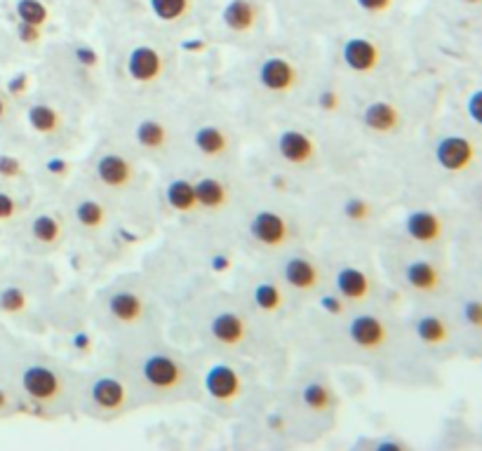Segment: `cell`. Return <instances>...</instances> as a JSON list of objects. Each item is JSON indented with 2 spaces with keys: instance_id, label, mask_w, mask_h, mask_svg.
<instances>
[{
  "instance_id": "6da1fadb",
  "label": "cell",
  "mask_w": 482,
  "mask_h": 451,
  "mask_svg": "<svg viewBox=\"0 0 482 451\" xmlns=\"http://www.w3.org/2000/svg\"><path fill=\"white\" fill-rule=\"evenodd\" d=\"M129 384L158 400L186 398L193 391V371L177 353L144 348L129 357Z\"/></svg>"
},
{
  "instance_id": "7a4b0ae2",
  "label": "cell",
  "mask_w": 482,
  "mask_h": 451,
  "mask_svg": "<svg viewBox=\"0 0 482 451\" xmlns=\"http://www.w3.org/2000/svg\"><path fill=\"white\" fill-rule=\"evenodd\" d=\"M81 402L92 416L116 418L135 407V391L125 377L97 371L82 385Z\"/></svg>"
},
{
  "instance_id": "3957f363",
  "label": "cell",
  "mask_w": 482,
  "mask_h": 451,
  "mask_svg": "<svg viewBox=\"0 0 482 451\" xmlns=\"http://www.w3.org/2000/svg\"><path fill=\"white\" fill-rule=\"evenodd\" d=\"M17 381L24 398L41 409H59L68 398L66 374L48 360H31L24 364Z\"/></svg>"
},
{
  "instance_id": "277c9868",
  "label": "cell",
  "mask_w": 482,
  "mask_h": 451,
  "mask_svg": "<svg viewBox=\"0 0 482 451\" xmlns=\"http://www.w3.org/2000/svg\"><path fill=\"white\" fill-rule=\"evenodd\" d=\"M257 82L268 95L287 97L299 88L301 71L292 59H287L283 54H268L259 61Z\"/></svg>"
},
{
  "instance_id": "5b68a950",
  "label": "cell",
  "mask_w": 482,
  "mask_h": 451,
  "mask_svg": "<svg viewBox=\"0 0 482 451\" xmlns=\"http://www.w3.org/2000/svg\"><path fill=\"white\" fill-rule=\"evenodd\" d=\"M346 338L361 353L384 351L391 341V330L386 320L377 313H354L346 317Z\"/></svg>"
},
{
  "instance_id": "8992f818",
  "label": "cell",
  "mask_w": 482,
  "mask_h": 451,
  "mask_svg": "<svg viewBox=\"0 0 482 451\" xmlns=\"http://www.w3.org/2000/svg\"><path fill=\"white\" fill-rule=\"evenodd\" d=\"M250 237L264 250L278 252L292 240V223L276 209H259L250 219Z\"/></svg>"
},
{
  "instance_id": "52a82bcc",
  "label": "cell",
  "mask_w": 482,
  "mask_h": 451,
  "mask_svg": "<svg viewBox=\"0 0 482 451\" xmlns=\"http://www.w3.org/2000/svg\"><path fill=\"white\" fill-rule=\"evenodd\" d=\"M276 153L290 167L308 169L318 162V144L304 129L287 128L276 135Z\"/></svg>"
},
{
  "instance_id": "ba28073f",
  "label": "cell",
  "mask_w": 482,
  "mask_h": 451,
  "mask_svg": "<svg viewBox=\"0 0 482 451\" xmlns=\"http://www.w3.org/2000/svg\"><path fill=\"white\" fill-rule=\"evenodd\" d=\"M433 155L440 169H445L449 175H463L476 165L478 146L469 136L445 135L435 144Z\"/></svg>"
},
{
  "instance_id": "9c48e42d",
  "label": "cell",
  "mask_w": 482,
  "mask_h": 451,
  "mask_svg": "<svg viewBox=\"0 0 482 451\" xmlns=\"http://www.w3.org/2000/svg\"><path fill=\"white\" fill-rule=\"evenodd\" d=\"M243 374L233 364L214 362L203 374V393L219 404H233L243 395Z\"/></svg>"
},
{
  "instance_id": "30bf717a",
  "label": "cell",
  "mask_w": 482,
  "mask_h": 451,
  "mask_svg": "<svg viewBox=\"0 0 482 451\" xmlns=\"http://www.w3.org/2000/svg\"><path fill=\"white\" fill-rule=\"evenodd\" d=\"M280 280L290 290L299 292V294H311L323 283V270L311 256L292 254L280 261Z\"/></svg>"
},
{
  "instance_id": "8fae6325",
  "label": "cell",
  "mask_w": 482,
  "mask_h": 451,
  "mask_svg": "<svg viewBox=\"0 0 482 451\" xmlns=\"http://www.w3.org/2000/svg\"><path fill=\"white\" fill-rule=\"evenodd\" d=\"M95 175L97 182L102 183L104 189L128 191L135 186L136 169L128 155L116 153V151H106V153L97 158Z\"/></svg>"
},
{
  "instance_id": "7c38bea8",
  "label": "cell",
  "mask_w": 482,
  "mask_h": 451,
  "mask_svg": "<svg viewBox=\"0 0 482 451\" xmlns=\"http://www.w3.org/2000/svg\"><path fill=\"white\" fill-rule=\"evenodd\" d=\"M104 308H106V315L116 324L135 327V324L144 323V317L149 313V303L139 292L120 287V290L109 292V297L104 301Z\"/></svg>"
},
{
  "instance_id": "4fadbf2b",
  "label": "cell",
  "mask_w": 482,
  "mask_h": 451,
  "mask_svg": "<svg viewBox=\"0 0 482 451\" xmlns=\"http://www.w3.org/2000/svg\"><path fill=\"white\" fill-rule=\"evenodd\" d=\"M334 294L346 303V306H362L367 299L372 297V277L358 266H339L334 270L332 277Z\"/></svg>"
},
{
  "instance_id": "5bb4252c",
  "label": "cell",
  "mask_w": 482,
  "mask_h": 451,
  "mask_svg": "<svg viewBox=\"0 0 482 451\" xmlns=\"http://www.w3.org/2000/svg\"><path fill=\"white\" fill-rule=\"evenodd\" d=\"M402 226H405V236L412 243L422 245V247H435L445 237V222H442V216L438 212H433V209H412L405 216Z\"/></svg>"
},
{
  "instance_id": "9a60e30c",
  "label": "cell",
  "mask_w": 482,
  "mask_h": 451,
  "mask_svg": "<svg viewBox=\"0 0 482 451\" xmlns=\"http://www.w3.org/2000/svg\"><path fill=\"white\" fill-rule=\"evenodd\" d=\"M163 71L165 59L156 48H151V45H136V48H132L128 52L125 74L136 85H153L156 81H160Z\"/></svg>"
},
{
  "instance_id": "2e32d148",
  "label": "cell",
  "mask_w": 482,
  "mask_h": 451,
  "mask_svg": "<svg viewBox=\"0 0 482 451\" xmlns=\"http://www.w3.org/2000/svg\"><path fill=\"white\" fill-rule=\"evenodd\" d=\"M402 283L408 290L422 297H433L442 287L440 266L431 259H409L402 266Z\"/></svg>"
},
{
  "instance_id": "e0dca14e",
  "label": "cell",
  "mask_w": 482,
  "mask_h": 451,
  "mask_svg": "<svg viewBox=\"0 0 482 451\" xmlns=\"http://www.w3.org/2000/svg\"><path fill=\"white\" fill-rule=\"evenodd\" d=\"M341 59L346 64L348 71L354 74H374L381 64V50L379 45L369 38H362V35H355V38H348L341 48Z\"/></svg>"
},
{
  "instance_id": "ac0fdd59",
  "label": "cell",
  "mask_w": 482,
  "mask_h": 451,
  "mask_svg": "<svg viewBox=\"0 0 482 451\" xmlns=\"http://www.w3.org/2000/svg\"><path fill=\"white\" fill-rule=\"evenodd\" d=\"M412 331L416 341L426 348H442L452 341V323L442 313L424 310L412 317Z\"/></svg>"
},
{
  "instance_id": "d6986e66",
  "label": "cell",
  "mask_w": 482,
  "mask_h": 451,
  "mask_svg": "<svg viewBox=\"0 0 482 451\" xmlns=\"http://www.w3.org/2000/svg\"><path fill=\"white\" fill-rule=\"evenodd\" d=\"M247 320L238 310H219L210 320V337L224 348H238L247 338Z\"/></svg>"
},
{
  "instance_id": "ffe728a7",
  "label": "cell",
  "mask_w": 482,
  "mask_h": 451,
  "mask_svg": "<svg viewBox=\"0 0 482 451\" xmlns=\"http://www.w3.org/2000/svg\"><path fill=\"white\" fill-rule=\"evenodd\" d=\"M362 125L374 135H393L402 125L400 108L384 99L369 101L362 108Z\"/></svg>"
},
{
  "instance_id": "44dd1931",
  "label": "cell",
  "mask_w": 482,
  "mask_h": 451,
  "mask_svg": "<svg viewBox=\"0 0 482 451\" xmlns=\"http://www.w3.org/2000/svg\"><path fill=\"white\" fill-rule=\"evenodd\" d=\"M299 400L304 404L306 411H311L315 416H325V414H332L334 407H337V395L325 381L320 378H311L301 385Z\"/></svg>"
},
{
  "instance_id": "7402d4cb",
  "label": "cell",
  "mask_w": 482,
  "mask_h": 451,
  "mask_svg": "<svg viewBox=\"0 0 482 451\" xmlns=\"http://www.w3.org/2000/svg\"><path fill=\"white\" fill-rule=\"evenodd\" d=\"M135 139L139 149L149 153H165L170 149V128L158 118H144L135 128Z\"/></svg>"
},
{
  "instance_id": "603a6c76",
  "label": "cell",
  "mask_w": 482,
  "mask_h": 451,
  "mask_svg": "<svg viewBox=\"0 0 482 451\" xmlns=\"http://www.w3.org/2000/svg\"><path fill=\"white\" fill-rule=\"evenodd\" d=\"M259 19V10L252 0H229L222 12V21L231 34H247Z\"/></svg>"
},
{
  "instance_id": "cb8c5ba5",
  "label": "cell",
  "mask_w": 482,
  "mask_h": 451,
  "mask_svg": "<svg viewBox=\"0 0 482 451\" xmlns=\"http://www.w3.org/2000/svg\"><path fill=\"white\" fill-rule=\"evenodd\" d=\"M193 146L200 155L205 158H212L217 160L222 155L229 153L231 149V142H229V135L226 129H222L219 125H200L193 135Z\"/></svg>"
},
{
  "instance_id": "d4e9b609",
  "label": "cell",
  "mask_w": 482,
  "mask_h": 451,
  "mask_svg": "<svg viewBox=\"0 0 482 451\" xmlns=\"http://www.w3.org/2000/svg\"><path fill=\"white\" fill-rule=\"evenodd\" d=\"M196 186L198 207L205 212H219L229 205V186L217 176H200L193 182Z\"/></svg>"
},
{
  "instance_id": "484cf974",
  "label": "cell",
  "mask_w": 482,
  "mask_h": 451,
  "mask_svg": "<svg viewBox=\"0 0 482 451\" xmlns=\"http://www.w3.org/2000/svg\"><path fill=\"white\" fill-rule=\"evenodd\" d=\"M165 205L179 214H193V212H200L196 198V186L190 179H172L167 186L163 189Z\"/></svg>"
},
{
  "instance_id": "4316f807",
  "label": "cell",
  "mask_w": 482,
  "mask_h": 451,
  "mask_svg": "<svg viewBox=\"0 0 482 451\" xmlns=\"http://www.w3.org/2000/svg\"><path fill=\"white\" fill-rule=\"evenodd\" d=\"M252 303L257 306V310L266 313V315H273V313H278L285 306V292H283V287L278 283H273V280H259L252 287Z\"/></svg>"
},
{
  "instance_id": "83f0119b",
  "label": "cell",
  "mask_w": 482,
  "mask_h": 451,
  "mask_svg": "<svg viewBox=\"0 0 482 451\" xmlns=\"http://www.w3.org/2000/svg\"><path fill=\"white\" fill-rule=\"evenodd\" d=\"M74 219L75 223L85 230H102L106 226V207L95 198H82L74 205Z\"/></svg>"
},
{
  "instance_id": "f1b7e54d",
  "label": "cell",
  "mask_w": 482,
  "mask_h": 451,
  "mask_svg": "<svg viewBox=\"0 0 482 451\" xmlns=\"http://www.w3.org/2000/svg\"><path fill=\"white\" fill-rule=\"evenodd\" d=\"M27 121L31 125V129L43 136H52L61 129V113L55 106H50V104H34V106H28Z\"/></svg>"
},
{
  "instance_id": "f546056e",
  "label": "cell",
  "mask_w": 482,
  "mask_h": 451,
  "mask_svg": "<svg viewBox=\"0 0 482 451\" xmlns=\"http://www.w3.org/2000/svg\"><path fill=\"white\" fill-rule=\"evenodd\" d=\"M64 226L57 216L52 214H38L31 222V237L41 245H57L61 240Z\"/></svg>"
},
{
  "instance_id": "4dcf8cb0",
  "label": "cell",
  "mask_w": 482,
  "mask_h": 451,
  "mask_svg": "<svg viewBox=\"0 0 482 451\" xmlns=\"http://www.w3.org/2000/svg\"><path fill=\"white\" fill-rule=\"evenodd\" d=\"M151 12L160 21H179L190 10V0H149Z\"/></svg>"
},
{
  "instance_id": "1f68e13d",
  "label": "cell",
  "mask_w": 482,
  "mask_h": 451,
  "mask_svg": "<svg viewBox=\"0 0 482 451\" xmlns=\"http://www.w3.org/2000/svg\"><path fill=\"white\" fill-rule=\"evenodd\" d=\"M17 17H19L21 24H31V27L41 28L45 21H48V7L43 5L41 0H17Z\"/></svg>"
},
{
  "instance_id": "d6a6232c",
  "label": "cell",
  "mask_w": 482,
  "mask_h": 451,
  "mask_svg": "<svg viewBox=\"0 0 482 451\" xmlns=\"http://www.w3.org/2000/svg\"><path fill=\"white\" fill-rule=\"evenodd\" d=\"M27 308V294L19 287H5L0 292V310L7 315H17Z\"/></svg>"
},
{
  "instance_id": "836d02e7",
  "label": "cell",
  "mask_w": 482,
  "mask_h": 451,
  "mask_svg": "<svg viewBox=\"0 0 482 451\" xmlns=\"http://www.w3.org/2000/svg\"><path fill=\"white\" fill-rule=\"evenodd\" d=\"M344 214H346L348 222L367 223L372 219L374 207L367 200H362V198H348V200L344 202Z\"/></svg>"
},
{
  "instance_id": "e575fe53",
  "label": "cell",
  "mask_w": 482,
  "mask_h": 451,
  "mask_svg": "<svg viewBox=\"0 0 482 451\" xmlns=\"http://www.w3.org/2000/svg\"><path fill=\"white\" fill-rule=\"evenodd\" d=\"M480 303L476 299H466L462 306V320L463 324H469L473 330H480Z\"/></svg>"
},
{
  "instance_id": "d590c367",
  "label": "cell",
  "mask_w": 482,
  "mask_h": 451,
  "mask_svg": "<svg viewBox=\"0 0 482 451\" xmlns=\"http://www.w3.org/2000/svg\"><path fill=\"white\" fill-rule=\"evenodd\" d=\"M320 308L325 310V313H330V315H346V303L341 301L339 297H337V294H323V297H320Z\"/></svg>"
},
{
  "instance_id": "8d00e7d4",
  "label": "cell",
  "mask_w": 482,
  "mask_h": 451,
  "mask_svg": "<svg viewBox=\"0 0 482 451\" xmlns=\"http://www.w3.org/2000/svg\"><path fill=\"white\" fill-rule=\"evenodd\" d=\"M466 113H469V118L473 121V125H476V128H480V122H482V95H480V89L470 92L469 99H466Z\"/></svg>"
},
{
  "instance_id": "74e56055",
  "label": "cell",
  "mask_w": 482,
  "mask_h": 451,
  "mask_svg": "<svg viewBox=\"0 0 482 451\" xmlns=\"http://www.w3.org/2000/svg\"><path fill=\"white\" fill-rule=\"evenodd\" d=\"M17 212H19V202L5 191H0V222H10Z\"/></svg>"
},
{
  "instance_id": "f35d334b",
  "label": "cell",
  "mask_w": 482,
  "mask_h": 451,
  "mask_svg": "<svg viewBox=\"0 0 482 451\" xmlns=\"http://www.w3.org/2000/svg\"><path fill=\"white\" fill-rule=\"evenodd\" d=\"M74 59L78 61L81 66L92 68V66H97L99 57H97V52L89 48V45H78V48H74Z\"/></svg>"
},
{
  "instance_id": "ab89813d",
  "label": "cell",
  "mask_w": 482,
  "mask_h": 451,
  "mask_svg": "<svg viewBox=\"0 0 482 451\" xmlns=\"http://www.w3.org/2000/svg\"><path fill=\"white\" fill-rule=\"evenodd\" d=\"M355 5L369 14H384L393 7V0H355Z\"/></svg>"
},
{
  "instance_id": "60d3db41",
  "label": "cell",
  "mask_w": 482,
  "mask_h": 451,
  "mask_svg": "<svg viewBox=\"0 0 482 451\" xmlns=\"http://www.w3.org/2000/svg\"><path fill=\"white\" fill-rule=\"evenodd\" d=\"M318 104L325 113H334V111L339 108V92H337V89H327V92L320 95Z\"/></svg>"
},
{
  "instance_id": "b9f144b4",
  "label": "cell",
  "mask_w": 482,
  "mask_h": 451,
  "mask_svg": "<svg viewBox=\"0 0 482 451\" xmlns=\"http://www.w3.org/2000/svg\"><path fill=\"white\" fill-rule=\"evenodd\" d=\"M0 175L7 176V179L19 176L21 175L19 160H14V158H10V155H3V158H0Z\"/></svg>"
},
{
  "instance_id": "7bdbcfd3",
  "label": "cell",
  "mask_w": 482,
  "mask_h": 451,
  "mask_svg": "<svg viewBox=\"0 0 482 451\" xmlns=\"http://www.w3.org/2000/svg\"><path fill=\"white\" fill-rule=\"evenodd\" d=\"M19 35L24 43H38V38H41V28L31 27V24H19Z\"/></svg>"
},
{
  "instance_id": "ee69618b",
  "label": "cell",
  "mask_w": 482,
  "mask_h": 451,
  "mask_svg": "<svg viewBox=\"0 0 482 451\" xmlns=\"http://www.w3.org/2000/svg\"><path fill=\"white\" fill-rule=\"evenodd\" d=\"M10 411H12V395L5 388H0V416H5Z\"/></svg>"
},
{
  "instance_id": "f6af8a7d",
  "label": "cell",
  "mask_w": 482,
  "mask_h": 451,
  "mask_svg": "<svg viewBox=\"0 0 482 451\" xmlns=\"http://www.w3.org/2000/svg\"><path fill=\"white\" fill-rule=\"evenodd\" d=\"M71 344H74L75 351H81V353H88L89 348H92V341H89L85 334H75V337L71 338Z\"/></svg>"
},
{
  "instance_id": "bcb514c9",
  "label": "cell",
  "mask_w": 482,
  "mask_h": 451,
  "mask_svg": "<svg viewBox=\"0 0 482 451\" xmlns=\"http://www.w3.org/2000/svg\"><path fill=\"white\" fill-rule=\"evenodd\" d=\"M374 447H377V449H402L405 445H402V442H395V439L386 438V439H381V442H377Z\"/></svg>"
},
{
  "instance_id": "7dc6e473",
  "label": "cell",
  "mask_w": 482,
  "mask_h": 451,
  "mask_svg": "<svg viewBox=\"0 0 482 451\" xmlns=\"http://www.w3.org/2000/svg\"><path fill=\"white\" fill-rule=\"evenodd\" d=\"M5 111H7L5 101H3V97H0V118H3V115H5Z\"/></svg>"
},
{
  "instance_id": "c3c4849f",
  "label": "cell",
  "mask_w": 482,
  "mask_h": 451,
  "mask_svg": "<svg viewBox=\"0 0 482 451\" xmlns=\"http://www.w3.org/2000/svg\"><path fill=\"white\" fill-rule=\"evenodd\" d=\"M463 3H470V5H476L478 0H463Z\"/></svg>"
}]
</instances>
